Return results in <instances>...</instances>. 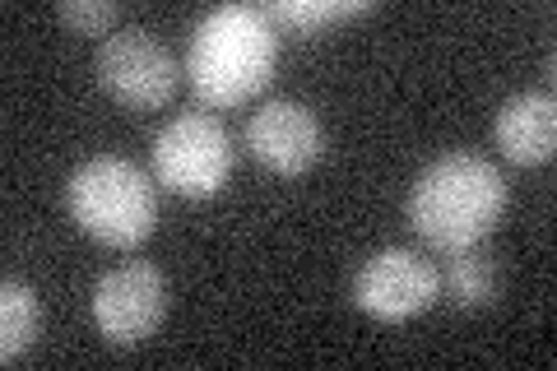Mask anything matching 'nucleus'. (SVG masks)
<instances>
[{
  "label": "nucleus",
  "mask_w": 557,
  "mask_h": 371,
  "mask_svg": "<svg viewBox=\"0 0 557 371\" xmlns=\"http://www.w3.org/2000/svg\"><path fill=\"white\" fill-rule=\"evenodd\" d=\"M507 200L511 186L497 163L479 153H446L418 172L405 209L418 242H428L442 256H456L483 246V237L507 214Z\"/></svg>",
  "instance_id": "nucleus-1"
},
{
  "label": "nucleus",
  "mask_w": 557,
  "mask_h": 371,
  "mask_svg": "<svg viewBox=\"0 0 557 371\" xmlns=\"http://www.w3.org/2000/svg\"><path fill=\"white\" fill-rule=\"evenodd\" d=\"M278 61L274 24L260 5H219L190 33L186 79L205 108H242L270 84Z\"/></svg>",
  "instance_id": "nucleus-2"
},
{
  "label": "nucleus",
  "mask_w": 557,
  "mask_h": 371,
  "mask_svg": "<svg viewBox=\"0 0 557 371\" xmlns=\"http://www.w3.org/2000/svg\"><path fill=\"white\" fill-rule=\"evenodd\" d=\"M65 205L84 233L102 246H116V251L149 242L153 223H159V190H153L149 172L116 153H98L79 163L65 186Z\"/></svg>",
  "instance_id": "nucleus-3"
},
{
  "label": "nucleus",
  "mask_w": 557,
  "mask_h": 371,
  "mask_svg": "<svg viewBox=\"0 0 557 371\" xmlns=\"http://www.w3.org/2000/svg\"><path fill=\"white\" fill-rule=\"evenodd\" d=\"M153 176L172 196L209 200L233 176V139L209 112H182L153 135Z\"/></svg>",
  "instance_id": "nucleus-4"
},
{
  "label": "nucleus",
  "mask_w": 557,
  "mask_h": 371,
  "mask_svg": "<svg viewBox=\"0 0 557 371\" xmlns=\"http://www.w3.org/2000/svg\"><path fill=\"white\" fill-rule=\"evenodd\" d=\"M182 70L149 28H121L98 47V84L135 112H153L177 94Z\"/></svg>",
  "instance_id": "nucleus-5"
},
{
  "label": "nucleus",
  "mask_w": 557,
  "mask_h": 371,
  "mask_svg": "<svg viewBox=\"0 0 557 371\" xmlns=\"http://www.w3.org/2000/svg\"><path fill=\"white\" fill-rule=\"evenodd\" d=\"M442 293V270L428 256L409 246H391L358 264L354 274V307L368 311L372 321H409L428 311Z\"/></svg>",
  "instance_id": "nucleus-6"
},
{
  "label": "nucleus",
  "mask_w": 557,
  "mask_h": 371,
  "mask_svg": "<svg viewBox=\"0 0 557 371\" xmlns=\"http://www.w3.org/2000/svg\"><path fill=\"white\" fill-rule=\"evenodd\" d=\"M168 316V279L159 264L126 260L108 270L94 288V325L108 344H139Z\"/></svg>",
  "instance_id": "nucleus-7"
},
{
  "label": "nucleus",
  "mask_w": 557,
  "mask_h": 371,
  "mask_svg": "<svg viewBox=\"0 0 557 371\" xmlns=\"http://www.w3.org/2000/svg\"><path fill=\"white\" fill-rule=\"evenodd\" d=\"M247 153L274 176H302L321 163L325 131L311 108L293 98H274L247 121Z\"/></svg>",
  "instance_id": "nucleus-8"
},
{
  "label": "nucleus",
  "mask_w": 557,
  "mask_h": 371,
  "mask_svg": "<svg viewBox=\"0 0 557 371\" xmlns=\"http://www.w3.org/2000/svg\"><path fill=\"white\" fill-rule=\"evenodd\" d=\"M493 135H497L502 158H511V163H520V168L548 163L553 149H557V102H553V94L530 88V94L507 98L502 112H497Z\"/></svg>",
  "instance_id": "nucleus-9"
},
{
  "label": "nucleus",
  "mask_w": 557,
  "mask_h": 371,
  "mask_svg": "<svg viewBox=\"0 0 557 371\" xmlns=\"http://www.w3.org/2000/svg\"><path fill=\"white\" fill-rule=\"evenodd\" d=\"M42 330V307L24 279H5L0 284V362H14L33 348Z\"/></svg>",
  "instance_id": "nucleus-10"
},
{
  "label": "nucleus",
  "mask_w": 557,
  "mask_h": 371,
  "mask_svg": "<svg viewBox=\"0 0 557 371\" xmlns=\"http://www.w3.org/2000/svg\"><path fill=\"white\" fill-rule=\"evenodd\" d=\"M442 293L456 307H487L497 297V264L483 246H469V251H456L450 264L442 270Z\"/></svg>",
  "instance_id": "nucleus-11"
},
{
  "label": "nucleus",
  "mask_w": 557,
  "mask_h": 371,
  "mask_svg": "<svg viewBox=\"0 0 557 371\" xmlns=\"http://www.w3.org/2000/svg\"><path fill=\"white\" fill-rule=\"evenodd\" d=\"M368 0H270L265 14L270 24H288L298 33H321L325 24L354 20V14H368Z\"/></svg>",
  "instance_id": "nucleus-12"
},
{
  "label": "nucleus",
  "mask_w": 557,
  "mask_h": 371,
  "mask_svg": "<svg viewBox=\"0 0 557 371\" xmlns=\"http://www.w3.org/2000/svg\"><path fill=\"white\" fill-rule=\"evenodd\" d=\"M57 20L65 28L84 33V38H98V33H108L116 24V5L112 0H65V5H57Z\"/></svg>",
  "instance_id": "nucleus-13"
}]
</instances>
